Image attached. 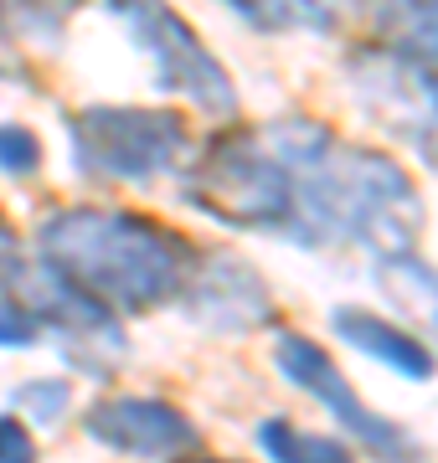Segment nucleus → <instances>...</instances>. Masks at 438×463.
<instances>
[{"label":"nucleus","mask_w":438,"mask_h":463,"mask_svg":"<svg viewBox=\"0 0 438 463\" xmlns=\"http://www.w3.org/2000/svg\"><path fill=\"white\" fill-rule=\"evenodd\" d=\"M83 428L99 448L150 463H176L202 443L196 422L166 397H99L83 412Z\"/></svg>","instance_id":"1a4fd4ad"},{"label":"nucleus","mask_w":438,"mask_h":463,"mask_svg":"<svg viewBox=\"0 0 438 463\" xmlns=\"http://www.w3.org/2000/svg\"><path fill=\"white\" fill-rule=\"evenodd\" d=\"M181 298L206 330L222 335H253L263 325H273L269 283L258 279L253 263H243L233 252H202V263H196Z\"/></svg>","instance_id":"9d476101"},{"label":"nucleus","mask_w":438,"mask_h":463,"mask_svg":"<svg viewBox=\"0 0 438 463\" xmlns=\"http://www.w3.org/2000/svg\"><path fill=\"white\" fill-rule=\"evenodd\" d=\"M36 263L78 283L114 315H150L186 294L202 248L139 212L62 206L36 227Z\"/></svg>","instance_id":"f03ea898"},{"label":"nucleus","mask_w":438,"mask_h":463,"mask_svg":"<svg viewBox=\"0 0 438 463\" xmlns=\"http://www.w3.org/2000/svg\"><path fill=\"white\" fill-rule=\"evenodd\" d=\"M258 32H336L346 0H227Z\"/></svg>","instance_id":"ddd939ff"},{"label":"nucleus","mask_w":438,"mask_h":463,"mask_svg":"<svg viewBox=\"0 0 438 463\" xmlns=\"http://www.w3.org/2000/svg\"><path fill=\"white\" fill-rule=\"evenodd\" d=\"M397 26H403V32H397V52L413 57V62H423L428 72H438V0L397 16Z\"/></svg>","instance_id":"2eb2a0df"},{"label":"nucleus","mask_w":438,"mask_h":463,"mask_svg":"<svg viewBox=\"0 0 438 463\" xmlns=\"http://www.w3.org/2000/svg\"><path fill=\"white\" fill-rule=\"evenodd\" d=\"M361 114L438 170V72L403 57L397 47H361L346 67Z\"/></svg>","instance_id":"423d86ee"},{"label":"nucleus","mask_w":438,"mask_h":463,"mask_svg":"<svg viewBox=\"0 0 438 463\" xmlns=\"http://www.w3.org/2000/svg\"><path fill=\"white\" fill-rule=\"evenodd\" d=\"M196 463H222V458H196Z\"/></svg>","instance_id":"4be33fe9"},{"label":"nucleus","mask_w":438,"mask_h":463,"mask_svg":"<svg viewBox=\"0 0 438 463\" xmlns=\"http://www.w3.org/2000/svg\"><path fill=\"white\" fill-rule=\"evenodd\" d=\"M294 170V242L315 248H367L371 258L413 252L423 227L418 185L392 155L340 145L315 118H273Z\"/></svg>","instance_id":"f257e3e1"},{"label":"nucleus","mask_w":438,"mask_h":463,"mask_svg":"<svg viewBox=\"0 0 438 463\" xmlns=\"http://www.w3.org/2000/svg\"><path fill=\"white\" fill-rule=\"evenodd\" d=\"M253 443L263 448L269 463H356V453L340 438H325V432H304L294 428L289 417H263L253 432Z\"/></svg>","instance_id":"4468645a"},{"label":"nucleus","mask_w":438,"mask_h":463,"mask_svg":"<svg viewBox=\"0 0 438 463\" xmlns=\"http://www.w3.org/2000/svg\"><path fill=\"white\" fill-rule=\"evenodd\" d=\"M387 11H397V16H407V11H418V5H433V0H382Z\"/></svg>","instance_id":"412c9836"},{"label":"nucleus","mask_w":438,"mask_h":463,"mask_svg":"<svg viewBox=\"0 0 438 463\" xmlns=\"http://www.w3.org/2000/svg\"><path fill=\"white\" fill-rule=\"evenodd\" d=\"M273 365H279V376H284L289 386H300V392H309V397L320 402L325 412L336 417L371 458H382V463H418L423 458L418 443L407 438V428H397V422L382 417V412H371L367 402L356 397V386L346 381V371H340V365L325 355V345H315L309 335L279 330V340H273Z\"/></svg>","instance_id":"0eeeda50"},{"label":"nucleus","mask_w":438,"mask_h":463,"mask_svg":"<svg viewBox=\"0 0 438 463\" xmlns=\"http://www.w3.org/2000/svg\"><path fill=\"white\" fill-rule=\"evenodd\" d=\"M42 165V139L26 124H0V170L5 175H32Z\"/></svg>","instance_id":"f3484780"},{"label":"nucleus","mask_w":438,"mask_h":463,"mask_svg":"<svg viewBox=\"0 0 438 463\" xmlns=\"http://www.w3.org/2000/svg\"><path fill=\"white\" fill-rule=\"evenodd\" d=\"M68 402H72V386L62 376H47V381H26L16 392V407L21 412H32L36 428H52L57 417L68 412Z\"/></svg>","instance_id":"dca6fc26"},{"label":"nucleus","mask_w":438,"mask_h":463,"mask_svg":"<svg viewBox=\"0 0 438 463\" xmlns=\"http://www.w3.org/2000/svg\"><path fill=\"white\" fill-rule=\"evenodd\" d=\"M0 463H36V438L16 412H0Z\"/></svg>","instance_id":"6ab92c4d"},{"label":"nucleus","mask_w":438,"mask_h":463,"mask_svg":"<svg viewBox=\"0 0 438 463\" xmlns=\"http://www.w3.org/2000/svg\"><path fill=\"white\" fill-rule=\"evenodd\" d=\"M72 165L93 181H155L196 155V139L176 109H135V103H88L68 118Z\"/></svg>","instance_id":"20e7f679"},{"label":"nucleus","mask_w":438,"mask_h":463,"mask_svg":"<svg viewBox=\"0 0 438 463\" xmlns=\"http://www.w3.org/2000/svg\"><path fill=\"white\" fill-rule=\"evenodd\" d=\"M330 330H336L346 345H356L361 355L382 361L387 371H397V376H407V381H428L438 371L433 350L423 345L418 335H407V325H397V319H387V315H367V309L340 304L336 315H330Z\"/></svg>","instance_id":"9b49d317"},{"label":"nucleus","mask_w":438,"mask_h":463,"mask_svg":"<svg viewBox=\"0 0 438 463\" xmlns=\"http://www.w3.org/2000/svg\"><path fill=\"white\" fill-rule=\"evenodd\" d=\"M5 294H16L26 309L36 315L42 335H57L62 350H68V361L88 376H103L109 365L124 355V330H119V315L114 309H103L99 298H88L78 283H68L62 273H52L47 263L26 268L11 279Z\"/></svg>","instance_id":"6e6552de"},{"label":"nucleus","mask_w":438,"mask_h":463,"mask_svg":"<svg viewBox=\"0 0 438 463\" xmlns=\"http://www.w3.org/2000/svg\"><path fill=\"white\" fill-rule=\"evenodd\" d=\"M16 273H21V242H16V232H11V222L0 216V288H11Z\"/></svg>","instance_id":"aec40b11"},{"label":"nucleus","mask_w":438,"mask_h":463,"mask_svg":"<svg viewBox=\"0 0 438 463\" xmlns=\"http://www.w3.org/2000/svg\"><path fill=\"white\" fill-rule=\"evenodd\" d=\"M186 201L222 227L289 237V227H294V170H289L273 118L227 134L206 149L196 170L186 175Z\"/></svg>","instance_id":"7ed1b4c3"},{"label":"nucleus","mask_w":438,"mask_h":463,"mask_svg":"<svg viewBox=\"0 0 438 463\" xmlns=\"http://www.w3.org/2000/svg\"><path fill=\"white\" fill-rule=\"evenodd\" d=\"M109 11L124 21V32L135 36V47L155 62V78L170 93L206 109V114H237V88L222 72L202 36L186 26V16L170 0H109Z\"/></svg>","instance_id":"39448f33"},{"label":"nucleus","mask_w":438,"mask_h":463,"mask_svg":"<svg viewBox=\"0 0 438 463\" xmlns=\"http://www.w3.org/2000/svg\"><path fill=\"white\" fill-rule=\"evenodd\" d=\"M42 340V325H36V315L21 304L16 294H0V345L5 350H26Z\"/></svg>","instance_id":"a211bd4d"},{"label":"nucleus","mask_w":438,"mask_h":463,"mask_svg":"<svg viewBox=\"0 0 438 463\" xmlns=\"http://www.w3.org/2000/svg\"><path fill=\"white\" fill-rule=\"evenodd\" d=\"M376 283L387 288V298H397L407 315L423 325V345L438 355V268H428L413 252H397V258H376Z\"/></svg>","instance_id":"f8f14e48"}]
</instances>
